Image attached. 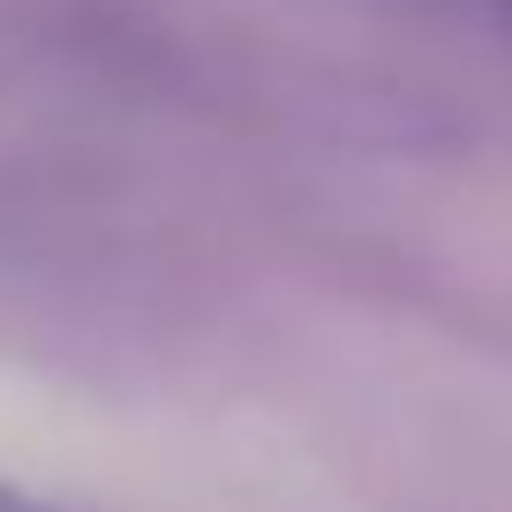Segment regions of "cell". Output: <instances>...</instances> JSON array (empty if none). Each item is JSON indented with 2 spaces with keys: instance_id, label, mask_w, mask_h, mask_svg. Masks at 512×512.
Returning a JSON list of instances; mask_svg holds the SVG:
<instances>
[{
  "instance_id": "obj_1",
  "label": "cell",
  "mask_w": 512,
  "mask_h": 512,
  "mask_svg": "<svg viewBox=\"0 0 512 512\" xmlns=\"http://www.w3.org/2000/svg\"><path fill=\"white\" fill-rule=\"evenodd\" d=\"M0 512H61V505H46V497L16 490V482H0Z\"/></svg>"
},
{
  "instance_id": "obj_2",
  "label": "cell",
  "mask_w": 512,
  "mask_h": 512,
  "mask_svg": "<svg viewBox=\"0 0 512 512\" xmlns=\"http://www.w3.org/2000/svg\"><path fill=\"white\" fill-rule=\"evenodd\" d=\"M497 8H505V16H512V0H497Z\"/></svg>"
}]
</instances>
